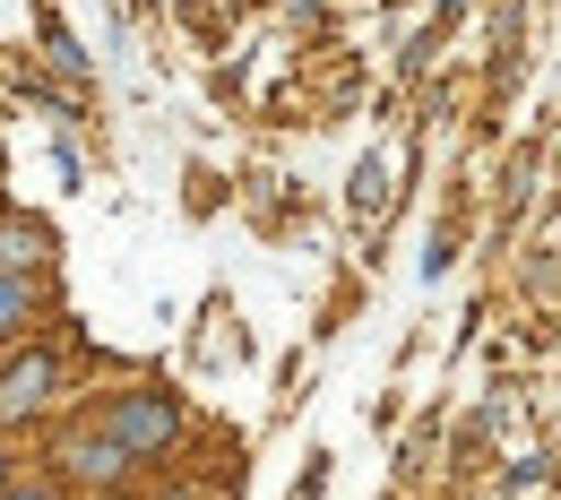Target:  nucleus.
Segmentation results:
<instances>
[{"label":"nucleus","instance_id":"f257e3e1","mask_svg":"<svg viewBox=\"0 0 561 500\" xmlns=\"http://www.w3.org/2000/svg\"><path fill=\"white\" fill-rule=\"evenodd\" d=\"M104 431H113V440H122L130 457H147V449H164V440H173V406L139 388V397H122V406L104 415Z\"/></svg>","mask_w":561,"mask_h":500},{"label":"nucleus","instance_id":"f03ea898","mask_svg":"<svg viewBox=\"0 0 561 500\" xmlns=\"http://www.w3.org/2000/svg\"><path fill=\"white\" fill-rule=\"evenodd\" d=\"M122 466H130V449L113 431H78L70 449H61V475L70 484H122Z\"/></svg>","mask_w":561,"mask_h":500},{"label":"nucleus","instance_id":"7ed1b4c3","mask_svg":"<svg viewBox=\"0 0 561 500\" xmlns=\"http://www.w3.org/2000/svg\"><path fill=\"white\" fill-rule=\"evenodd\" d=\"M53 397V354H26L0 371V423H18V415H35Z\"/></svg>","mask_w":561,"mask_h":500},{"label":"nucleus","instance_id":"20e7f679","mask_svg":"<svg viewBox=\"0 0 561 500\" xmlns=\"http://www.w3.org/2000/svg\"><path fill=\"white\" fill-rule=\"evenodd\" d=\"M26 259H35V233L0 224V277H26Z\"/></svg>","mask_w":561,"mask_h":500},{"label":"nucleus","instance_id":"39448f33","mask_svg":"<svg viewBox=\"0 0 561 500\" xmlns=\"http://www.w3.org/2000/svg\"><path fill=\"white\" fill-rule=\"evenodd\" d=\"M26 319V277H0V337Z\"/></svg>","mask_w":561,"mask_h":500},{"label":"nucleus","instance_id":"423d86ee","mask_svg":"<svg viewBox=\"0 0 561 500\" xmlns=\"http://www.w3.org/2000/svg\"><path fill=\"white\" fill-rule=\"evenodd\" d=\"M0 500H53V492H44V484H26V492H18V484H9V492H0Z\"/></svg>","mask_w":561,"mask_h":500},{"label":"nucleus","instance_id":"0eeeda50","mask_svg":"<svg viewBox=\"0 0 561 500\" xmlns=\"http://www.w3.org/2000/svg\"><path fill=\"white\" fill-rule=\"evenodd\" d=\"M0 492H9V457H0Z\"/></svg>","mask_w":561,"mask_h":500}]
</instances>
